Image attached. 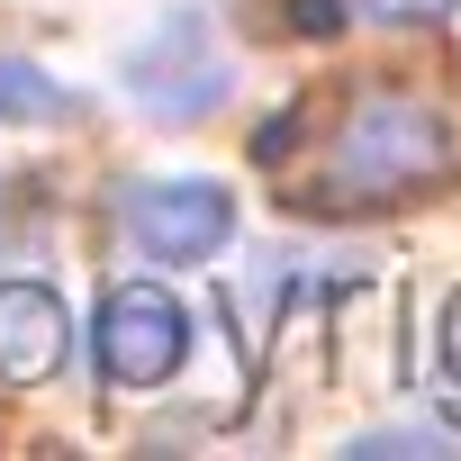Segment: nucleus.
I'll return each instance as SVG.
<instances>
[{
  "label": "nucleus",
  "instance_id": "nucleus-1",
  "mask_svg": "<svg viewBox=\"0 0 461 461\" xmlns=\"http://www.w3.org/2000/svg\"><path fill=\"white\" fill-rule=\"evenodd\" d=\"M452 172V127L434 100L416 91H389V82H362L335 127H326V154H317V208L335 217H371V208H407L425 190H443Z\"/></svg>",
  "mask_w": 461,
  "mask_h": 461
},
{
  "label": "nucleus",
  "instance_id": "nucleus-6",
  "mask_svg": "<svg viewBox=\"0 0 461 461\" xmlns=\"http://www.w3.org/2000/svg\"><path fill=\"white\" fill-rule=\"evenodd\" d=\"M461 0H299V28L335 37V28H434L452 19Z\"/></svg>",
  "mask_w": 461,
  "mask_h": 461
},
{
  "label": "nucleus",
  "instance_id": "nucleus-5",
  "mask_svg": "<svg viewBox=\"0 0 461 461\" xmlns=\"http://www.w3.org/2000/svg\"><path fill=\"white\" fill-rule=\"evenodd\" d=\"M55 362H64V308H55V290L10 281V290H0V380L37 389V380H55Z\"/></svg>",
  "mask_w": 461,
  "mask_h": 461
},
{
  "label": "nucleus",
  "instance_id": "nucleus-2",
  "mask_svg": "<svg viewBox=\"0 0 461 461\" xmlns=\"http://www.w3.org/2000/svg\"><path fill=\"white\" fill-rule=\"evenodd\" d=\"M118 236L145 263H208L236 236V199L217 181H127L118 190Z\"/></svg>",
  "mask_w": 461,
  "mask_h": 461
},
{
  "label": "nucleus",
  "instance_id": "nucleus-3",
  "mask_svg": "<svg viewBox=\"0 0 461 461\" xmlns=\"http://www.w3.org/2000/svg\"><path fill=\"white\" fill-rule=\"evenodd\" d=\"M181 353H190V317H181L163 290L127 281V290H109V299H100L91 362H100V380H109V389H163V380L181 371Z\"/></svg>",
  "mask_w": 461,
  "mask_h": 461
},
{
  "label": "nucleus",
  "instance_id": "nucleus-4",
  "mask_svg": "<svg viewBox=\"0 0 461 461\" xmlns=\"http://www.w3.org/2000/svg\"><path fill=\"white\" fill-rule=\"evenodd\" d=\"M127 100L145 118H208L226 100V55L208 37V19H163V37L145 55H127Z\"/></svg>",
  "mask_w": 461,
  "mask_h": 461
},
{
  "label": "nucleus",
  "instance_id": "nucleus-8",
  "mask_svg": "<svg viewBox=\"0 0 461 461\" xmlns=\"http://www.w3.org/2000/svg\"><path fill=\"white\" fill-rule=\"evenodd\" d=\"M434 398L452 407V425H461V290L443 299V353H434Z\"/></svg>",
  "mask_w": 461,
  "mask_h": 461
},
{
  "label": "nucleus",
  "instance_id": "nucleus-7",
  "mask_svg": "<svg viewBox=\"0 0 461 461\" xmlns=\"http://www.w3.org/2000/svg\"><path fill=\"white\" fill-rule=\"evenodd\" d=\"M73 118H82V100H73L55 73L0 55V127H73Z\"/></svg>",
  "mask_w": 461,
  "mask_h": 461
}]
</instances>
